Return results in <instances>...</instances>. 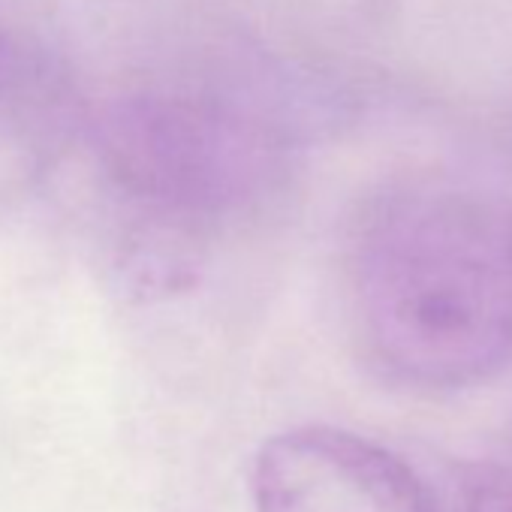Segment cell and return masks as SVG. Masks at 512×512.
Masks as SVG:
<instances>
[{
    "label": "cell",
    "instance_id": "obj_4",
    "mask_svg": "<svg viewBox=\"0 0 512 512\" xmlns=\"http://www.w3.org/2000/svg\"><path fill=\"white\" fill-rule=\"evenodd\" d=\"M464 512H512V488L503 482H479L467 494Z\"/></svg>",
    "mask_w": 512,
    "mask_h": 512
},
{
    "label": "cell",
    "instance_id": "obj_1",
    "mask_svg": "<svg viewBox=\"0 0 512 512\" xmlns=\"http://www.w3.org/2000/svg\"><path fill=\"white\" fill-rule=\"evenodd\" d=\"M353 308L371 362L413 389H467L512 362V211L422 184L389 196L356 244Z\"/></svg>",
    "mask_w": 512,
    "mask_h": 512
},
{
    "label": "cell",
    "instance_id": "obj_5",
    "mask_svg": "<svg viewBox=\"0 0 512 512\" xmlns=\"http://www.w3.org/2000/svg\"><path fill=\"white\" fill-rule=\"evenodd\" d=\"M10 76H13V52L7 46V37L0 34V97H4V91L10 85Z\"/></svg>",
    "mask_w": 512,
    "mask_h": 512
},
{
    "label": "cell",
    "instance_id": "obj_2",
    "mask_svg": "<svg viewBox=\"0 0 512 512\" xmlns=\"http://www.w3.org/2000/svg\"><path fill=\"white\" fill-rule=\"evenodd\" d=\"M100 151L130 193L178 211H223L263 187L269 145L241 121L187 100H133L109 112Z\"/></svg>",
    "mask_w": 512,
    "mask_h": 512
},
{
    "label": "cell",
    "instance_id": "obj_3",
    "mask_svg": "<svg viewBox=\"0 0 512 512\" xmlns=\"http://www.w3.org/2000/svg\"><path fill=\"white\" fill-rule=\"evenodd\" d=\"M256 512H434L416 470L386 446L329 425L263 443L253 461Z\"/></svg>",
    "mask_w": 512,
    "mask_h": 512
}]
</instances>
